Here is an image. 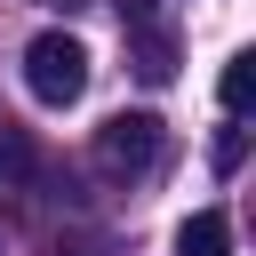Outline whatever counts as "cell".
<instances>
[{
    "instance_id": "4",
    "label": "cell",
    "mask_w": 256,
    "mask_h": 256,
    "mask_svg": "<svg viewBox=\"0 0 256 256\" xmlns=\"http://www.w3.org/2000/svg\"><path fill=\"white\" fill-rule=\"evenodd\" d=\"M0 176H8V184H32V176H40V152H32V136H24L16 120H0Z\"/></svg>"
},
{
    "instance_id": "3",
    "label": "cell",
    "mask_w": 256,
    "mask_h": 256,
    "mask_svg": "<svg viewBox=\"0 0 256 256\" xmlns=\"http://www.w3.org/2000/svg\"><path fill=\"white\" fill-rule=\"evenodd\" d=\"M176 256H232V216L224 208H192L176 224Z\"/></svg>"
},
{
    "instance_id": "2",
    "label": "cell",
    "mask_w": 256,
    "mask_h": 256,
    "mask_svg": "<svg viewBox=\"0 0 256 256\" xmlns=\"http://www.w3.org/2000/svg\"><path fill=\"white\" fill-rule=\"evenodd\" d=\"M152 160H160V120L152 112H112L96 128V168L104 176H144Z\"/></svg>"
},
{
    "instance_id": "1",
    "label": "cell",
    "mask_w": 256,
    "mask_h": 256,
    "mask_svg": "<svg viewBox=\"0 0 256 256\" xmlns=\"http://www.w3.org/2000/svg\"><path fill=\"white\" fill-rule=\"evenodd\" d=\"M24 88H32L40 104H72V96L88 88V48H80L72 32H40V40L24 48Z\"/></svg>"
},
{
    "instance_id": "5",
    "label": "cell",
    "mask_w": 256,
    "mask_h": 256,
    "mask_svg": "<svg viewBox=\"0 0 256 256\" xmlns=\"http://www.w3.org/2000/svg\"><path fill=\"white\" fill-rule=\"evenodd\" d=\"M216 96H224V112H248V104H256V56H232V64L216 72Z\"/></svg>"
},
{
    "instance_id": "6",
    "label": "cell",
    "mask_w": 256,
    "mask_h": 256,
    "mask_svg": "<svg viewBox=\"0 0 256 256\" xmlns=\"http://www.w3.org/2000/svg\"><path fill=\"white\" fill-rule=\"evenodd\" d=\"M48 8H80V0H48Z\"/></svg>"
}]
</instances>
